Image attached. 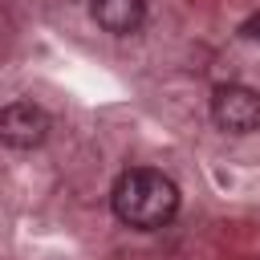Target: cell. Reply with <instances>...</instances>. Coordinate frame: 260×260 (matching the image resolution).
<instances>
[{"instance_id": "cell-1", "label": "cell", "mask_w": 260, "mask_h": 260, "mask_svg": "<svg viewBox=\"0 0 260 260\" xmlns=\"http://www.w3.org/2000/svg\"><path fill=\"white\" fill-rule=\"evenodd\" d=\"M114 215L134 232H158L179 215V187L154 167H126L110 191Z\"/></svg>"}, {"instance_id": "cell-2", "label": "cell", "mask_w": 260, "mask_h": 260, "mask_svg": "<svg viewBox=\"0 0 260 260\" xmlns=\"http://www.w3.org/2000/svg\"><path fill=\"white\" fill-rule=\"evenodd\" d=\"M211 122L223 134H252V130H260V89L240 85V81L215 85V93H211Z\"/></svg>"}, {"instance_id": "cell-3", "label": "cell", "mask_w": 260, "mask_h": 260, "mask_svg": "<svg viewBox=\"0 0 260 260\" xmlns=\"http://www.w3.org/2000/svg\"><path fill=\"white\" fill-rule=\"evenodd\" d=\"M53 122L37 102H12L0 110V142L8 150H37L49 138Z\"/></svg>"}, {"instance_id": "cell-4", "label": "cell", "mask_w": 260, "mask_h": 260, "mask_svg": "<svg viewBox=\"0 0 260 260\" xmlns=\"http://www.w3.org/2000/svg\"><path fill=\"white\" fill-rule=\"evenodd\" d=\"M89 12L110 37H134L146 20V0H89Z\"/></svg>"}, {"instance_id": "cell-5", "label": "cell", "mask_w": 260, "mask_h": 260, "mask_svg": "<svg viewBox=\"0 0 260 260\" xmlns=\"http://www.w3.org/2000/svg\"><path fill=\"white\" fill-rule=\"evenodd\" d=\"M240 37H244V41H260V12H252V16L240 24Z\"/></svg>"}]
</instances>
